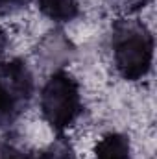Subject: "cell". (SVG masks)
I'll return each mask as SVG.
<instances>
[{
    "label": "cell",
    "mask_w": 157,
    "mask_h": 159,
    "mask_svg": "<svg viewBox=\"0 0 157 159\" xmlns=\"http://www.w3.org/2000/svg\"><path fill=\"white\" fill-rule=\"evenodd\" d=\"M6 48H7V35H6V32H4V28L0 26V57L4 56V52H6Z\"/></svg>",
    "instance_id": "cell-11"
},
{
    "label": "cell",
    "mask_w": 157,
    "mask_h": 159,
    "mask_svg": "<svg viewBox=\"0 0 157 159\" xmlns=\"http://www.w3.org/2000/svg\"><path fill=\"white\" fill-rule=\"evenodd\" d=\"M152 2L154 0H105L107 7L120 17H131V15L139 13L141 9H144Z\"/></svg>",
    "instance_id": "cell-8"
},
{
    "label": "cell",
    "mask_w": 157,
    "mask_h": 159,
    "mask_svg": "<svg viewBox=\"0 0 157 159\" xmlns=\"http://www.w3.org/2000/svg\"><path fill=\"white\" fill-rule=\"evenodd\" d=\"M32 159H76V156L70 143L63 135H57V139H54L37 156H32Z\"/></svg>",
    "instance_id": "cell-7"
},
{
    "label": "cell",
    "mask_w": 157,
    "mask_h": 159,
    "mask_svg": "<svg viewBox=\"0 0 157 159\" xmlns=\"http://www.w3.org/2000/svg\"><path fill=\"white\" fill-rule=\"evenodd\" d=\"M39 11L52 22L65 24L79 15L78 0H37Z\"/></svg>",
    "instance_id": "cell-6"
},
{
    "label": "cell",
    "mask_w": 157,
    "mask_h": 159,
    "mask_svg": "<svg viewBox=\"0 0 157 159\" xmlns=\"http://www.w3.org/2000/svg\"><path fill=\"white\" fill-rule=\"evenodd\" d=\"M32 0H0V17L2 15H13L20 9H26Z\"/></svg>",
    "instance_id": "cell-9"
},
{
    "label": "cell",
    "mask_w": 157,
    "mask_h": 159,
    "mask_svg": "<svg viewBox=\"0 0 157 159\" xmlns=\"http://www.w3.org/2000/svg\"><path fill=\"white\" fill-rule=\"evenodd\" d=\"M35 80L26 61L15 57L0 63V129H9L32 102Z\"/></svg>",
    "instance_id": "cell-3"
},
{
    "label": "cell",
    "mask_w": 157,
    "mask_h": 159,
    "mask_svg": "<svg viewBox=\"0 0 157 159\" xmlns=\"http://www.w3.org/2000/svg\"><path fill=\"white\" fill-rule=\"evenodd\" d=\"M41 115L44 122L57 133L63 135L81 115V94L76 78L63 70H54L41 89L39 96Z\"/></svg>",
    "instance_id": "cell-2"
},
{
    "label": "cell",
    "mask_w": 157,
    "mask_h": 159,
    "mask_svg": "<svg viewBox=\"0 0 157 159\" xmlns=\"http://www.w3.org/2000/svg\"><path fill=\"white\" fill-rule=\"evenodd\" d=\"M155 41L150 28L131 17H118L111 28V52L118 76L126 81L146 78L154 63Z\"/></svg>",
    "instance_id": "cell-1"
},
{
    "label": "cell",
    "mask_w": 157,
    "mask_h": 159,
    "mask_svg": "<svg viewBox=\"0 0 157 159\" xmlns=\"http://www.w3.org/2000/svg\"><path fill=\"white\" fill-rule=\"evenodd\" d=\"M0 159H32V156L17 150L9 143H2L0 141Z\"/></svg>",
    "instance_id": "cell-10"
},
{
    "label": "cell",
    "mask_w": 157,
    "mask_h": 159,
    "mask_svg": "<svg viewBox=\"0 0 157 159\" xmlns=\"http://www.w3.org/2000/svg\"><path fill=\"white\" fill-rule=\"evenodd\" d=\"M94 156L96 159H131V143L124 133L111 131L96 143Z\"/></svg>",
    "instance_id": "cell-5"
},
{
    "label": "cell",
    "mask_w": 157,
    "mask_h": 159,
    "mask_svg": "<svg viewBox=\"0 0 157 159\" xmlns=\"http://www.w3.org/2000/svg\"><path fill=\"white\" fill-rule=\"evenodd\" d=\"M37 61L44 69L63 70L76 56V44L61 28H54L46 32L35 46Z\"/></svg>",
    "instance_id": "cell-4"
}]
</instances>
